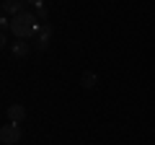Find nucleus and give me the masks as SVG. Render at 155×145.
Instances as JSON below:
<instances>
[{
	"label": "nucleus",
	"mask_w": 155,
	"mask_h": 145,
	"mask_svg": "<svg viewBox=\"0 0 155 145\" xmlns=\"http://www.w3.org/2000/svg\"><path fill=\"white\" fill-rule=\"evenodd\" d=\"M39 29H41V23L36 21V16L28 11L18 13V16L11 18V34L16 36V39H31V36H36Z\"/></svg>",
	"instance_id": "f257e3e1"
},
{
	"label": "nucleus",
	"mask_w": 155,
	"mask_h": 145,
	"mask_svg": "<svg viewBox=\"0 0 155 145\" xmlns=\"http://www.w3.org/2000/svg\"><path fill=\"white\" fill-rule=\"evenodd\" d=\"M0 140H3V145H16L18 140H21V124H16V122L3 124V130H0Z\"/></svg>",
	"instance_id": "f03ea898"
},
{
	"label": "nucleus",
	"mask_w": 155,
	"mask_h": 145,
	"mask_svg": "<svg viewBox=\"0 0 155 145\" xmlns=\"http://www.w3.org/2000/svg\"><path fill=\"white\" fill-rule=\"evenodd\" d=\"M49 39H52V26L49 23H41V29L36 34V47L39 49H47L49 47Z\"/></svg>",
	"instance_id": "7ed1b4c3"
},
{
	"label": "nucleus",
	"mask_w": 155,
	"mask_h": 145,
	"mask_svg": "<svg viewBox=\"0 0 155 145\" xmlns=\"http://www.w3.org/2000/svg\"><path fill=\"white\" fill-rule=\"evenodd\" d=\"M23 3L26 0H3V13L5 16H18V13H23Z\"/></svg>",
	"instance_id": "20e7f679"
},
{
	"label": "nucleus",
	"mask_w": 155,
	"mask_h": 145,
	"mask_svg": "<svg viewBox=\"0 0 155 145\" xmlns=\"http://www.w3.org/2000/svg\"><path fill=\"white\" fill-rule=\"evenodd\" d=\"M8 119L16 122V124H21L23 119H26V106L23 104H11L8 106Z\"/></svg>",
	"instance_id": "39448f33"
},
{
	"label": "nucleus",
	"mask_w": 155,
	"mask_h": 145,
	"mask_svg": "<svg viewBox=\"0 0 155 145\" xmlns=\"http://www.w3.org/2000/svg\"><path fill=\"white\" fill-rule=\"evenodd\" d=\"M11 52H13V57H28V52H31V44H28V42H23V39H18V42H13Z\"/></svg>",
	"instance_id": "423d86ee"
},
{
	"label": "nucleus",
	"mask_w": 155,
	"mask_h": 145,
	"mask_svg": "<svg viewBox=\"0 0 155 145\" xmlns=\"http://www.w3.org/2000/svg\"><path fill=\"white\" fill-rule=\"evenodd\" d=\"M80 83H83V88H93L96 83H98V75H96V72H83V75H80Z\"/></svg>",
	"instance_id": "0eeeda50"
},
{
	"label": "nucleus",
	"mask_w": 155,
	"mask_h": 145,
	"mask_svg": "<svg viewBox=\"0 0 155 145\" xmlns=\"http://www.w3.org/2000/svg\"><path fill=\"white\" fill-rule=\"evenodd\" d=\"M34 16H36V18H41V21H44V18H47V8H44V5H41V8H36V13H34Z\"/></svg>",
	"instance_id": "6e6552de"
},
{
	"label": "nucleus",
	"mask_w": 155,
	"mask_h": 145,
	"mask_svg": "<svg viewBox=\"0 0 155 145\" xmlns=\"http://www.w3.org/2000/svg\"><path fill=\"white\" fill-rule=\"evenodd\" d=\"M26 3H31L34 8H41V5H44V0H26Z\"/></svg>",
	"instance_id": "1a4fd4ad"
}]
</instances>
